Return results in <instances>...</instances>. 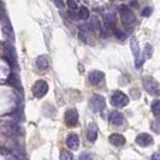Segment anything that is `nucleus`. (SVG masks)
I'll return each mask as SVG.
<instances>
[{
  "instance_id": "24",
  "label": "nucleus",
  "mask_w": 160,
  "mask_h": 160,
  "mask_svg": "<svg viewBox=\"0 0 160 160\" xmlns=\"http://www.w3.org/2000/svg\"><path fill=\"white\" fill-rule=\"evenodd\" d=\"M152 129L154 130V131H157V132H160V122H154L153 123V127H152Z\"/></svg>"
},
{
  "instance_id": "25",
  "label": "nucleus",
  "mask_w": 160,
  "mask_h": 160,
  "mask_svg": "<svg viewBox=\"0 0 160 160\" xmlns=\"http://www.w3.org/2000/svg\"><path fill=\"white\" fill-rule=\"evenodd\" d=\"M151 160H160V154L159 153H154L152 155V158H151Z\"/></svg>"
},
{
  "instance_id": "14",
  "label": "nucleus",
  "mask_w": 160,
  "mask_h": 160,
  "mask_svg": "<svg viewBox=\"0 0 160 160\" xmlns=\"http://www.w3.org/2000/svg\"><path fill=\"white\" fill-rule=\"evenodd\" d=\"M48 59L46 56H39L38 57V59H36V66L40 69V70H46L48 68Z\"/></svg>"
},
{
  "instance_id": "6",
  "label": "nucleus",
  "mask_w": 160,
  "mask_h": 160,
  "mask_svg": "<svg viewBox=\"0 0 160 160\" xmlns=\"http://www.w3.org/2000/svg\"><path fill=\"white\" fill-rule=\"evenodd\" d=\"M48 92V84L45 81H38L34 87H32V93L36 98H42Z\"/></svg>"
},
{
  "instance_id": "21",
  "label": "nucleus",
  "mask_w": 160,
  "mask_h": 160,
  "mask_svg": "<svg viewBox=\"0 0 160 160\" xmlns=\"http://www.w3.org/2000/svg\"><path fill=\"white\" fill-rule=\"evenodd\" d=\"M78 160H93V158H92V155L89 153H83V154L80 155Z\"/></svg>"
},
{
  "instance_id": "4",
  "label": "nucleus",
  "mask_w": 160,
  "mask_h": 160,
  "mask_svg": "<svg viewBox=\"0 0 160 160\" xmlns=\"http://www.w3.org/2000/svg\"><path fill=\"white\" fill-rule=\"evenodd\" d=\"M119 13H120V16H122V19H123L124 24L131 25L132 23H135V19H136V18H135V15H134L132 10H130L127 5H120Z\"/></svg>"
},
{
  "instance_id": "13",
  "label": "nucleus",
  "mask_w": 160,
  "mask_h": 160,
  "mask_svg": "<svg viewBox=\"0 0 160 160\" xmlns=\"http://www.w3.org/2000/svg\"><path fill=\"white\" fill-rule=\"evenodd\" d=\"M110 122L113 125H122L124 122V116L118 111H113L110 114Z\"/></svg>"
},
{
  "instance_id": "1",
  "label": "nucleus",
  "mask_w": 160,
  "mask_h": 160,
  "mask_svg": "<svg viewBox=\"0 0 160 160\" xmlns=\"http://www.w3.org/2000/svg\"><path fill=\"white\" fill-rule=\"evenodd\" d=\"M142 84H143L144 89L153 96H159L160 95V84L154 80L151 76H147L142 80Z\"/></svg>"
},
{
  "instance_id": "2",
  "label": "nucleus",
  "mask_w": 160,
  "mask_h": 160,
  "mask_svg": "<svg viewBox=\"0 0 160 160\" xmlns=\"http://www.w3.org/2000/svg\"><path fill=\"white\" fill-rule=\"evenodd\" d=\"M89 107L94 112H101L106 107V101H105L104 96L100 94H94L89 100Z\"/></svg>"
},
{
  "instance_id": "18",
  "label": "nucleus",
  "mask_w": 160,
  "mask_h": 160,
  "mask_svg": "<svg viewBox=\"0 0 160 160\" xmlns=\"http://www.w3.org/2000/svg\"><path fill=\"white\" fill-rule=\"evenodd\" d=\"M60 160H73V157H72L71 153L64 149L60 152Z\"/></svg>"
},
{
  "instance_id": "12",
  "label": "nucleus",
  "mask_w": 160,
  "mask_h": 160,
  "mask_svg": "<svg viewBox=\"0 0 160 160\" xmlns=\"http://www.w3.org/2000/svg\"><path fill=\"white\" fill-rule=\"evenodd\" d=\"M87 138L90 142H94L98 138V128L94 123H90L87 128Z\"/></svg>"
},
{
  "instance_id": "20",
  "label": "nucleus",
  "mask_w": 160,
  "mask_h": 160,
  "mask_svg": "<svg viewBox=\"0 0 160 160\" xmlns=\"http://www.w3.org/2000/svg\"><path fill=\"white\" fill-rule=\"evenodd\" d=\"M141 15L143 17H149L152 15V8H144L142 11H141Z\"/></svg>"
},
{
  "instance_id": "17",
  "label": "nucleus",
  "mask_w": 160,
  "mask_h": 160,
  "mask_svg": "<svg viewBox=\"0 0 160 160\" xmlns=\"http://www.w3.org/2000/svg\"><path fill=\"white\" fill-rule=\"evenodd\" d=\"M92 27H93V29H95V30H98V32H100L101 30V22H100V19L98 18V17H93L92 18Z\"/></svg>"
},
{
  "instance_id": "3",
  "label": "nucleus",
  "mask_w": 160,
  "mask_h": 160,
  "mask_svg": "<svg viewBox=\"0 0 160 160\" xmlns=\"http://www.w3.org/2000/svg\"><path fill=\"white\" fill-rule=\"evenodd\" d=\"M111 104L116 107H124L129 104V96L125 93L117 90L111 96Z\"/></svg>"
},
{
  "instance_id": "22",
  "label": "nucleus",
  "mask_w": 160,
  "mask_h": 160,
  "mask_svg": "<svg viewBox=\"0 0 160 160\" xmlns=\"http://www.w3.org/2000/svg\"><path fill=\"white\" fill-rule=\"evenodd\" d=\"M144 51H146V53H147L146 57H147V58H151V56H152V46H151V45H147L146 48H144Z\"/></svg>"
},
{
  "instance_id": "23",
  "label": "nucleus",
  "mask_w": 160,
  "mask_h": 160,
  "mask_svg": "<svg viewBox=\"0 0 160 160\" xmlns=\"http://www.w3.org/2000/svg\"><path fill=\"white\" fill-rule=\"evenodd\" d=\"M68 6L70 8V10H77V2L69 0V1H68Z\"/></svg>"
},
{
  "instance_id": "11",
  "label": "nucleus",
  "mask_w": 160,
  "mask_h": 160,
  "mask_svg": "<svg viewBox=\"0 0 160 160\" xmlns=\"http://www.w3.org/2000/svg\"><path fill=\"white\" fill-rule=\"evenodd\" d=\"M110 142H111V144L116 146V147H122V146L125 144L127 141H125V137L123 136V135H120V134H112L110 136Z\"/></svg>"
},
{
  "instance_id": "10",
  "label": "nucleus",
  "mask_w": 160,
  "mask_h": 160,
  "mask_svg": "<svg viewBox=\"0 0 160 160\" xmlns=\"http://www.w3.org/2000/svg\"><path fill=\"white\" fill-rule=\"evenodd\" d=\"M66 144H68V147L69 148H71V149H77L78 148V146H80V137L77 134H70L68 138H66Z\"/></svg>"
},
{
  "instance_id": "8",
  "label": "nucleus",
  "mask_w": 160,
  "mask_h": 160,
  "mask_svg": "<svg viewBox=\"0 0 160 160\" xmlns=\"http://www.w3.org/2000/svg\"><path fill=\"white\" fill-rule=\"evenodd\" d=\"M88 80L94 86H98L100 84L102 81H104V73L101 71H98V70H94V71L89 72L88 75Z\"/></svg>"
},
{
  "instance_id": "7",
  "label": "nucleus",
  "mask_w": 160,
  "mask_h": 160,
  "mask_svg": "<svg viewBox=\"0 0 160 160\" xmlns=\"http://www.w3.org/2000/svg\"><path fill=\"white\" fill-rule=\"evenodd\" d=\"M65 123L68 127H76L78 123V112L75 108H70L65 113Z\"/></svg>"
},
{
  "instance_id": "9",
  "label": "nucleus",
  "mask_w": 160,
  "mask_h": 160,
  "mask_svg": "<svg viewBox=\"0 0 160 160\" xmlns=\"http://www.w3.org/2000/svg\"><path fill=\"white\" fill-rule=\"evenodd\" d=\"M153 142V137L147 134V132H143V134H140L138 136L136 137V143L142 146V147H147L149 144H152Z\"/></svg>"
},
{
  "instance_id": "19",
  "label": "nucleus",
  "mask_w": 160,
  "mask_h": 160,
  "mask_svg": "<svg viewBox=\"0 0 160 160\" xmlns=\"http://www.w3.org/2000/svg\"><path fill=\"white\" fill-rule=\"evenodd\" d=\"M113 32H114V35H116L119 40H125V39H127V34H125V32H120L119 29L114 28V29H113Z\"/></svg>"
},
{
  "instance_id": "15",
  "label": "nucleus",
  "mask_w": 160,
  "mask_h": 160,
  "mask_svg": "<svg viewBox=\"0 0 160 160\" xmlns=\"http://www.w3.org/2000/svg\"><path fill=\"white\" fill-rule=\"evenodd\" d=\"M89 17V10L86 6H81L78 10V18L80 19H88Z\"/></svg>"
},
{
  "instance_id": "16",
  "label": "nucleus",
  "mask_w": 160,
  "mask_h": 160,
  "mask_svg": "<svg viewBox=\"0 0 160 160\" xmlns=\"http://www.w3.org/2000/svg\"><path fill=\"white\" fill-rule=\"evenodd\" d=\"M152 112L154 116H160V100H153L152 102Z\"/></svg>"
},
{
  "instance_id": "5",
  "label": "nucleus",
  "mask_w": 160,
  "mask_h": 160,
  "mask_svg": "<svg viewBox=\"0 0 160 160\" xmlns=\"http://www.w3.org/2000/svg\"><path fill=\"white\" fill-rule=\"evenodd\" d=\"M131 51L132 54L135 57V66L136 69H141V66L144 62V54H140V48H138V43H137L136 39H131Z\"/></svg>"
}]
</instances>
